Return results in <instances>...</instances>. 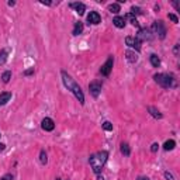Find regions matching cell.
<instances>
[{
	"label": "cell",
	"instance_id": "1",
	"mask_svg": "<svg viewBox=\"0 0 180 180\" xmlns=\"http://www.w3.org/2000/svg\"><path fill=\"white\" fill-rule=\"evenodd\" d=\"M62 82H64V85L66 86V89L70 90V92L75 94V97L79 100V103H80V104H85V94H83L80 86L77 85L73 79H72V76L68 75L65 70L62 72Z\"/></svg>",
	"mask_w": 180,
	"mask_h": 180
},
{
	"label": "cell",
	"instance_id": "2",
	"mask_svg": "<svg viewBox=\"0 0 180 180\" xmlns=\"http://www.w3.org/2000/svg\"><path fill=\"white\" fill-rule=\"evenodd\" d=\"M107 159H108V152L107 151H100V152H97V153L90 156L89 162H90V166H92V169H93L96 175H99L103 170Z\"/></svg>",
	"mask_w": 180,
	"mask_h": 180
},
{
	"label": "cell",
	"instance_id": "3",
	"mask_svg": "<svg viewBox=\"0 0 180 180\" xmlns=\"http://www.w3.org/2000/svg\"><path fill=\"white\" fill-rule=\"evenodd\" d=\"M155 82L158 83L159 86H162L163 89H170V87H175L176 86V80L172 75L168 73H156L153 76Z\"/></svg>",
	"mask_w": 180,
	"mask_h": 180
},
{
	"label": "cell",
	"instance_id": "4",
	"mask_svg": "<svg viewBox=\"0 0 180 180\" xmlns=\"http://www.w3.org/2000/svg\"><path fill=\"white\" fill-rule=\"evenodd\" d=\"M152 31L155 32V34H158L159 38H165L166 37V27H165V23L162 21V20H158V21H155L152 24Z\"/></svg>",
	"mask_w": 180,
	"mask_h": 180
},
{
	"label": "cell",
	"instance_id": "5",
	"mask_svg": "<svg viewBox=\"0 0 180 180\" xmlns=\"http://www.w3.org/2000/svg\"><path fill=\"white\" fill-rule=\"evenodd\" d=\"M113 65H114V56L110 55L108 59L106 61V64L101 65V68H100V73L103 75V76H108L110 72H111V69H113Z\"/></svg>",
	"mask_w": 180,
	"mask_h": 180
},
{
	"label": "cell",
	"instance_id": "6",
	"mask_svg": "<svg viewBox=\"0 0 180 180\" xmlns=\"http://www.w3.org/2000/svg\"><path fill=\"white\" fill-rule=\"evenodd\" d=\"M137 38L142 42V41H151L153 38V35H152V31L149 28H139V31L137 34Z\"/></svg>",
	"mask_w": 180,
	"mask_h": 180
},
{
	"label": "cell",
	"instance_id": "7",
	"mask_svg": "<svg viewBox=\"0 0 180 180\" xmlns=\"http://www.w3.org/2000/svg\"><path fill=\"white\" fill-rule=\"evenodd\" d=\"M125 44H127L129 48L135 49V51H141V41L138 40L137 37H127L125 38Z\"/></svg>",
	"mask_w": 180,
	"mask_h": 180
},
{
	"label": "cell",
	"instance_id": "8",
	"mask_svg": "<svg viewBox=\"0 0 180 180\" xmlns=\"http://www.w3.org/2000/svg\"><path fill=\"white\" fill-rule=\"evenodd\" d=\"M89 90H90V94L93 96V97H99L100 94V92H101V83L100 82H92L90 85H89Z\"/></svg>",
	"mask_w": 180,
	"mask_h": 180
},
{
	"label": "cell",
	"instance_id": "9",
	"mask_svg": "<svg viewBox=\"0 0 180 180\" xmlns=\"http://www.w3.org/2000/svg\"><path fill=\"white\" fill-rule=\"evenodd\" d=\"M41 127H42L44 131H53V128H55V123H53L49 117H45L42 121H41Z\"/></svg>",
	"mask_w": 180,
	"mask_h": 180
},
{
	"label": "cell",
	"instance_id": "10",
	"mask_svg": "<svg viewBox=\"0 0 180 180\" xmlns=\"http://www.w3.org/2000/svg\"><path fill=\"white\" fill-rule=\"evenodd\" d=\"M101 21V17H100V14L97 13V11H90V14L87 16V23L89 24H99V23Z\"/></svg>",
	"mask_w": 180,
	"mask_h": 180
},
{
	"label": "cell",
	"instance_id": "11",
	"mask_svg": "<svg viewBox=\"0 0 180 180\" xmlns=\"http://www.w3.org/2000/svg\"><path fill=\"white\" fill-rule=\"evenodd\" d=\"M70 7L72 9H75L76 10V13L79 14V16H83L85 14V11H86V6L83 4V3H70Z\"/></svg>",
	"mask_w": 180,
	"mask_h": 180
},
{
	"label": "cell",
	"instance_id": "12",
	"mask_svg": "<svg viewBox=\"0 0 180 180\" xmlns=\"http://www.w3.org/2000/svg\"><path fill=\"white\" fill-rule=\"evenodd\" d=\"M113 24L116 25L117 28H124L125 27V20H124V17L117 16V17H114V20H113Z\"/></svg>",
	"mask_w": 180,
	"mask_h": 180
},
{
	"label": "cell",
	"instance_id": "13",
	"mask_svg": "<svg viewBox=\"0 0 180 180\" xmlns=\"http://www.w3.org/2000/svg\"><path fill=\"white\" fill-rule=\"evenodd\" d=\"M10 99H11L10 92H3V93H0V106H4Z\"/></svg>",
	"mask_w": 180,
	"mask_h": 180
},
{
	"label": "cell",
	"instance_id": "14",
	"mask_svg": "<svg viewBox=\"0 0 180 180\" xmlns=\"http://www.w3.org/2000/svg\"><path fill=\"white\" fill-rule=\"evenodd\" d=\"M82 32H83V23H80V21L75 23L73 31H72V34H73V35H80Z\"/></svg>",
	"mask_w": 180,
	"mask_h": 180
},
{
	"label": "cell",
	"instance_id": "15",
	"mask_svg": "<svg viewBox=\"0 0 180 180\" xmlns=\"http://www.w3.org/2000/svg\"><path fill=\"white\" fill-rule=\"evenodd\" d=\"M148 111L149 113H151V116L153 117V118H158V120H160V118H162V113H160V111H159L158 108H155V107H148Z\"/></svg>",
	"mask_w": 180,
	"mask_h": 180
},
{
	"label": "cell",
	"instance_id": "16",
	"mask_svg": "<svg viewBox=\"0 0 180 180\" xmlns=\"http://www.w3.org/2000/svg\"><path fill=\"white\" fill-rule=\"evenodd\" d=\"M125 55H127V59H128L129 64H135V62L138 61V55L135 52H132V51H127Z\"/></svg>",
	"mask_w": 180,
	"mask_h": 180
},
{
	"label": "cell",
	"instance_id": "17",
	"mask_svg": "<svg viewBox=\"0 0 180 180\" xmlns=\"http://www.w3.org/2000/svg\"><path fill=\"white\" fill-rule=\"evenodd\" d=\"M124 20H129V21H131V24H132L134 27H139V23H138L137 17H134V14H131V13H128L127 16L124 17Z\"/></svg>",
	"mask_w": 180,
	"mask_h": 180
},
{
	"label": "cell",
	"instance_id": "18",
	"mask_svg": "<svg viewBox=\"0 0 180 180\" xmlns=\"http://www.w3.org/2000/svg\"><path fill=\"white\" fill-rule=\"evenodd\" d=\"M121 153H123L124 156H129V155H131V149H129V145H128L127 142H123V144H121Z\"/></svg>",
	"mask_w": 180,
	"mask_h": 180
},
{
	"label": "cell",
	"instance_id": "19",
	"mask_svg": "<svg viewBox=\"0 0 180 180\" xmlns=\"http://www.w3.org/2000/svg\"><path fill=\"white\" fill-rule=\"evenodd\" d=\"M149 59H151V65H152L153 68H158L159 65H160V59H159L158 55H155V53H152Z\"/></svg>",
	"mask_w": 180,
	"mask_h": 180
},
{
	"label": "cell",
	"instance_id": "20",
	"mask_svg": "<svg viewBox=\"0 0 180 180\" xmlns=\"http://www.w3.org/2000/svg\"><path fill=\"white\" fill-rule=\"evenodd\" d=\"M175 146H176V142H175L173 139H169V141L165 142L163 149H165V151H172V149H175Z\"/></svg>",
	"mask_w": 180,
	"mask_h": 180
},
{
	"label": "cell",
	"instance_id": "21",
	"mask_svg": "<svg viewBox=\"0 0 180 180\" xmlns=\"http://www.w3.org/2000/svg\"><path fill=\"white\" fill-rule=\"evenodd\" d=\"M108 10L111 11V13H114V14L120 13V3H113V4H110V6H108Z\"/></svg>",
	"mask_w": 180,
	"mask_h": 180
},
{
	"label": "cell",
	"instance_id": "22",
	"mask_svg": "<svg viewBox=\"0 0 180 180\" xmlns=\"http://www.w3.org/2000/svg\"><path fill=\"white\" fill-rule=\"evenodd\" d=\"M11 79V72L10 70H6L4 73L1 75V80H3V83H9Z\"/></svg>",
	"mask_w": 180,
	"mask_h": 180
},
{
	"label": "cell",
	"instance_id": "23",
	"mask_svg": "<svg viewBox=\"0 0 180 180\" xmlns=\"http://www.w3.org/2000/svg\"><path fill=\"white\" fill-rule=\"evenodd\" d=\"M40 162L42 163V165H47V162H48V156H47V152L45 151H41L40 152Z\"/></svg>",
	"mask_w": 180,
	"mask_h": 180
},
{
	"label": "cell",
	"instance_id": "24",
	"mask_svg": "<svg viewBox=\"0 0 180 180\" xmlns=\"http://www.w3.org/2000/svg\"><path fill=\"white\" fill-rule=\"evenodd\" d=\"M6 59H7V51H0V65H3L6 62Z\"/></svg>",
	"mask_w": 180,
	"mask_h": 180
},
{
	"label": "cell",
	"instance_id": "25",
	"mask_svg": "<svg viewBox=\"0 0 180 180\" xmlns=\"http://www.w3.org/2000/svg\"><path fill=\"white\" fill-rule=\"evenodd\" d=\"M103 128H104L106 131H113V124H111L110 121H104V123H103Z\"/></svg>",
	"mask_w": 180,
	"mask_h": 180
},
{
	"label": "cell",
	"instance_id": "26",
	"mask_svg": "<svg viewBox=\"0 0 180 180\" xmlns=\"http://www.w3.org/2000/svg\"><path fill=\"white\" fill-rule=\"evenodd\" d=\"M168 17H169V20H172L173 23H179V18H177L176 14H172V13H170V14H168Z\"/></svg>",
	"mask_w": 180,
	"mask_h": 180
},
{
	"label": "cell",
	"instance_id": "27",
	"mask_svg": "<svg viewBox=\"0 0 180 180\" xmlns=\"http://www.w3.org/2000/svg\"><path fill=\"white\" fill-rule=\"evenodd\" d=\"M141 13H142V11H141L139 7H135V6H134V7L131 9V14H141Z\"/></svg>",
	"mask_w": 180,
	"mask_h": 180
},
{
	"label": "cell",
	"instance_id": "28",
	"mask_svg": "<svg viewBox=\"0 0 180 180\" xmlns=\"http://www.w3.org/2000/svg\"><path fill=\"white\" fill-rule=\"evenodd\" d=\"M13 179H14V176H13L11 173H7V175H4L0 180H13Z\"/></svg>",
	"mask_w": 180,
	"mask_h": 180
},
{
	"label": "cell",
	"instance_id": "29",
	"mask_svg": "<svg viewBox=\"0 0 180 180\" xmlns=\"http://www.w3.org/2000/svg\"><path fill=\"white\" fill-rule=\"evenodd\" d=\"M158 149H159V144H156V142L152 144V146H151V151H152V152H158Z\"/></svg>",
	"mask_w": 180,
	"mask_h": 180
},
{
	"label": "cell",
	"instance_id": "30",
	"mask_svg": "<svg viewBox=\"0 0 180 180\" xmlns=\"http://www.w3.org/2000/svg\"><path fill=\"white\" fill-rule=\"evenodd\" d=\"M165 179H166V180H175V179H173V175L169 173V172H165Z\"/></svg>",
	"mask_w": 180,
	"mask_h": 180
},
{
	"label": "cell",
	"instance_id": "31",
	"mask_svg": "<svg viewBox=\"0 0 180 180\" xmlns=\"http://www.w3.org/2000/svg\"><path fill=\"white\" fill-rule=\"evenodd\" d=\"M34 73V68H31V69H28V70H24V76H30V75Z\"/></svg>",
	"mask_w": 180,
	"mask_h": 180
},
{
	"label": "cell",
	"instance_id": "32",
	"mask_svg": "<svg viewBox=\"0 0 180 180\" xmlns=\"http://www.w3.org/2000/svg\"><path fill=\"white\" fill-rule=\"evenodd\" d=\"M173 52H175V55H176V56L179 55V44H176V45H175V49H173Z\"/></svg>",
	"mask_w": 180,
	"mask_h": 180
},
{
	"label": "cell",
	"instance_id": "33",
	"mask_svg": "<svg viewBox=\"0 0 180 180\" xmlns=\"http://www.w3.org/2000/svg\"><path fill=\"white\" fill-rule=\"evenodd\" d=\"M173 6H175V9H176V10L179 11V4H177V1H175V3H173Z\"/></svg>",
	"mask_w": 180,
	"mask_h": 180
},
{
	"label": "cell",
	"instance_id": "34",
	"mask_svg": "<svg viewBox=\"0 0 180 180\" xmlns=\"http://www.w3.org/2000/svg\"><path fill=\"white\" fill-rule=\"evenodd\" d=\"M137 180H149L148 177H144V176H141V177H138Z\"/></svg>",
	"mask_w": 180,
	"mask_h": 180
},
{
	"label": "cell",
	"instance_id": "35",
	"mask_svg": "<svg viewBox=\"0 0 180 180\" xmlns=\"http://www.w3.org/2000/svg\"><path fill=\"white\" fill-rule=\"evenodd\" d=\"M42 4H47V6H51V1H41Z\"/></svg>",
	"mask_w": 180,
	"mask_h": 180
},
{
	"label": "cell",
	"instance_id": "36",
	"mask_svg": "<svg viewBox=\"0 0 180 180\" xmlns=\"http://www.w3.org/2000/svg\"><path fill=\"white\" fill-rule=\"evenodd\" d=\"M4 146H6L4 144H0V151H4Z\"/></svg>",
	"mask_w": 180,
	"mask_h": 180
},
{
	"label": "cell",
	"instance_id": "37",
	"mask_svg": "<svg viewBox=\"0 0 180 180\" xmlns=\"http://www.w3.org/2000/svg\"><path fill=\"white\" fill-rule=\"evenodd\" d=\"M14 4H16V1H9V6H10V7L11 6H14Z\"/></svg>",
	"mask_w": 180,
	"mask_h": 180
},
{
	"label": "cell",
	"instance_id": "38",
	"mask_svg": "<svg viewBox=\"0 0 180 180\" xmlns=\"http://www.w3.org/2000/svg\"><path fill=\"white\" fill-rule=\"evenodd\" d=\"M97 180H104V177L103 176H97Z\"/></svg>",
	"mask_w": 180,
	"mask_h": 180
},
{
	"label": "cell",
	"instance_id": "39",
	"mask_svg": "<svg viewBox=\"0 0 180 180\" xmlns=\"http://www.w3.org/2000/svg\"><path fill=\"white\" fill-rule=\"evenodd\" d=\"M56 180H61V179H56Z\"/></svg>",
	"mask_w": 180,
	"mask_h": 180
}]
</instances>
